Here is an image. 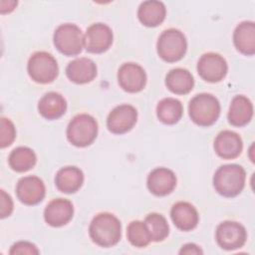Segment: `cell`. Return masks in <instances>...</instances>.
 <instances>
[{"mask_svg":"<svg viewBox=\"0 0 255 255\" xmlns=\"http://www.w3.org/2000/svg\"><path fill=\"white\" fill-rule=\"evenodd\" d=\"M144 223L149 231L151 241H162L165 239L169 233V227L164 216L158 213H149L145 219Z\"/></svg>","mask_w":255,"mask_h":255,"instance_id":"obj_27","label":"cell"},{"mask_svg":"<svg viewBox=\"0 0 255 255\" xmlns=\"http://www.w3.org/2000/svg\"><path fill=\"white\" fill-rule=\"evenodd\" d=\"M243 143L238 133L231 130L220 131L214 140V149L217 155L224 159L237 157L242 151Z\"/></svg>","mask_w":255,"mask_h":255,"instance_id":"obj_16","label":"cell"},{"mask_svg":"<svg viewBox=\"0 0 255 255\" xmlns=\"http://www.w3.org/2000/svg\"><path fill=\"white\" fill-rule=\"evenodd\" d=\"M67 110V102L64 97L56 92L45 94L39 101L38 111L47 120H56L62 117Z\"/></svg>","mask_w":255,"mask_h":255,"instance_id":"obj_20","label":"cell"},{"mask_svg":"<svg viewBox=\"0 0 255 255\" xmlns=\"http://www.w3.org/2000/svg\"><path fill=\"white\" fill-rule=\"evenodd\" d=\"M53 41L57 50L66 56L80 54L85 46V36L82 30L71 23L60 25L55 30Z\"/></svg>","mask_w":255,"mask_h":255,"instance_id":"obj_5","label":"cell"},{"mask_svg":"<svg viewBox=\"0 0 255 255\" xmlns=\"http://www.w3.org/2000/svg\"><path fill=\"white\" fill-rule=\"evenodd\" d=\"M246 173L238 164H225L220 166L213 176L215 190L225 197L238 195L245 185Z\"/></svg>","mask_w":255,"mask_h":255,"instance_id":"obj_2","label":"cell"},{"mask_svg":"<svg viewBox=\"0 0 255 255\" xmlns=\"http://www.w3.org/2000/svg\"><path fill=\"white\" fill-rule=\"evenodd\" d=\"M28 74L40 84L52 83L58 76L59 68L56 59L47 52H36L28 61Z\"/></svg>","mask_w":255,"mask_h":255,"instance_id":"obj_7","label":"cell"},{"mask_svg":"<svg viewBox=\"0 0 255 255\" xmlns=\"http://www.w3.org/2000/svg\"><path fill=\"white\" fill-rule=\"evenodd\" d=\"M158 56L165 62L179 61L186 52L187 42L182 32L168 29L161 33L156 44Z\"/></svg>","mask_w":255,"mask_h":255,"instance_id":"obj_6","label":"cell"},{"mask_svg":"<svg viewBox=\"0 0 255 255\" xmlns=\"http://www.w3.org/2000/svg\"><path fill=\"white\" fill-rule=\"evenodd\" d=\"M35 152L27 146H19L14 148L9 157L8 162L10 167L17 172H25L30 170L36 164Z\"/></svg>","mask_w":255,"mask_h":255,"instance_id":"obj_26","label":"cell"},{"mask_svg":"<svg viewBox=\"0 0 255 255\" xmlns=\"http://www.w3.org/2000/svg\"><path fill=\"white\" fill-rule=\"evenodd\" d=\"M166 14L165 6L160 1L148 0L142 2L137 11V17L141 24L146 27H156L160 25Z\"/></svg>","mask_w":255,"mask_h":255,"instance_id":"obj_23","label":"cell"},{"mask_svg":"<svg viewBox=\"0 0 255 255\" xmlns=\"http://www.w3.org/2000/svg\"><path fill=\"white\" fill-rule=\"evenodd\" d=\"M73 214V204L70 200L65 198L53 199L47 204L44 210L45 221L53 227L66 225L72 219Z\"/></svg>","mask_w":255,"mask_h":255,"instance_id":"obj_14","label":"cell"},{"mask_svg":"<svg viewBox=\"0 0 255 255\" xmlns=\"http://www.w3.org/2000/svg\"><path fill=\"white\" fill-rule=\"evenodd\" d=\"M137 120V112L130 105L116 107L108 116L107 127L110 131L122 134L130 130Z\"/></svg>","mask_w":255,"mask_h":255,"instance_id":"obj_10","label":"cell"},{"mask_svg":"<svg viewBox=\"0 0 255 255\" xmlns=\"http://www.w3.org/2000/svg\"><path fill=\"white\" fill-rule=\"evenodd\" d=\"M89 233L91 239L99 246L112 247L121 239V221L112 213H99L93 218Z\"/></svg>","mask_w":255,"mask_h":255,"instance_id":"obj_1","label":"cell"},{"mask_svg":"<svg viewBox=\"0 0 255 255\" xmlns=\"http://www.w3.org/2000/svg\"><path fill=\"white\" fill-rule=\"evenodd\" d=\"M98 134L97 121L88 114H80L72 119L67 128L68 140L79 147L90 145Z\"/></svg>","mask_w":255,"mask_h":255,"instance_id":"obj_4","label":"cell"},{"mask_svg":"<svg viewBox=\"0 0 255 255\" xmlns=\"http://www.w3.org/2000/svg\"><path fill=\"white\" fill-rule=\"evenodd\" d=\"M167 89L176 95L188 94L194 85L193 76L185 69L176 68L170 70L165 77Z\"/></svg>","mask_w":255,"mask_h":255,"instance_id":"obj_24","label":"cell"},{"mask_svg":"<svg viewBox=\"0 0 255 255\" xmlns=\"http://www.w3.org/2000/svg\"><path fill=\"white\" fill-rule=\"evenodd\" d=\"M215 237L221 248L225 250H235L244 245L247 233L244 226L240 223L224 221L217 226Z\"/></svg>","mask_w":255,"mask_h":255,"instance_id":"obj_8","label":"cell"},{"mask_svg":"<svg viewBox=\"0 0 255 255\" xmlns=\"http://www.w3.org/2000/svg\"><path fill=\"white\" fill-rule=\"evenodd\" d=\"M118 81L123 90L128 93L141 91L146 83V75L142 67L134 63H126L118 72Z\"/></svg>","mask_w":255,"mask_h":255,"instance_id":"obj_12","label":"cell"},{"mask_svg":"<svg viewBox=\"0 0 255 255\" xmlns=\"http://www.w3.org/2000/svg\"><path fill=\"white\" fill-rule=\"evenodd\" d=\"M176 185V177L172 170L165 167L153 169L147 176V188L156 196L169 194Z\"/></svg>","mask_w":255,"mask_h":255,"instance_id":"obj_15","label":"cell"},{"mask_svg":"<svg viewBox=\"0 0 255 255\" xmlns=\"http://www.w3.org/2000/svg\"><path fill=\"white\" fill-rule=\"evenodd\" d=\"M1 138H0V145L2 148L9 146L13 140L15 139L16 130L13 123L6 118H1Z\"/></svg>","mask_w":255,"mask_h":255,"instance_id":"obj_29","label":"cell"},{"mask_svg":"<svg viewBox=\"0 0 255 255\" xmlns=\"http://www.w3.org/2000/svg\"><path fill=\"white\" fill-rule=\"evenodd\" d=\"M112 29L103 23L91 25L85 35V48L88 52L101 54L107 51L113 43Z\"/></svg>","mask_w":255,"mask_h":255,"instance_id":"obj_11","label":"cell"},{"mask_svg":"<svg viewBox=\"0 0 255 255\" xmlns=\"http://www.w3.org/2000/svg\"><path fill=\"white\" fill-rule=\"evenodd\" d=\"M188 114L191 121L196 125L208 127L217 121L220 115V104L210 94H199L190 100Z\"/></svg>","mask_w":255,"mask_h":255,"instance_id":"obj_3","label":"cell"},{"mask_svg":"<svg viewBox=\"0 0 255 255\" xmlns=\"http://www.w3.org/2000/svg\"><path fill=\"white\" fill-rule=\"evenodd\" d=\"M227 63L225 59L216 53L202 55L197 63L199 76L210 83L220 82L227 74Z\"/></svg>","mask_w":255,"mask_h":255,"instance_id":"obj_9","label":"cell"},{"mask_svg":"<svg viewBox=\"0 0 255 255\" xmlns=\"http://www.w3.org/2000/svg\"><path fill=\"white\" fill-rule=\"evenodd\" d=\"M18 199L27 205H35L41 202L45 196V185L37 176L22 177L16 186Z\"/></svg>","mask_w":255,"mask_h":255,"instance_id":"obj_13","label":"cell"},{"mask_svg":"<svg viewBox=\"0 0 255 255\" xmlns=\"http://www.w3.org/2000/svg\"><path fill=\"white\" fill-rule=\"evenodd\" d=\"M9 253L12 255H14V254H39V250L37 249V247L34 244H32L30 242L20 241V242H17L12 245Z\"/></svg>","mask_w":255,"mask_h":255,"instance_id":"obj_30","label":"cell"},{"mask_svg":"<svg viewBox=\"0 0 255 255\" xmlns=\"http://www.w3.org/2000/svg\"><path fill=\"white\" fill-rule=\"evenodd\" d=\"M1 211L0 215L1 218H5L9 216L13 211V201L11 197L4 191L1 190Z\"/></svg>","mask_w":255,"mask_h":255,"instance_id":"obj_31","label":"cell"},{"mask_svg":"<svg viewBox=\"0 0 255 255\" xmlns=\"http://www.w3.org/2000/svg\"><path fill=\"white\" fill-rule=\"evenodd\" d=\"M84 182L82 170L76 166L61 168L55 177L57 188L64 193H74L80 189Z\"/></svg>","mask_w":255,"mask_h":255,"instance_id":"obj_22","label":"cell"},{"mask_svg":"<svg viewBox=\"0 0 255 255\" xmlns=\"http://www.w3.org/2000/svg\"><path fill=\"white\" fill-rule=\"evenodd\" d=\"M170 216L174 225L182 231L194 229L199 219L195 207L185 201H179L173 204L170 210Z\"/></svg>","mask_w":255,"mask_h":255,"instance_id":"obj_17","label":"cell"},{"mask_svg":"<svg viewBox=\"0 0 255 255\" xmlns=\"http://www.w3.org/2000/svg\"><path fill=\"white\" fill-rule=\"evenodd\" d=\"M183 108L181 103L174 98L162 99L156 107L158 120L165 125H174L182 117Z\"/></svg>","mask_w":255,"mask_h":255,"instance_id":"obj_25","label":"cell"},{"mask_svg":"<svg viewBox=\"0 0 255 255\" xmlns=\"http://www.w3.org/2000/svg\"><path fill=\"white\" fill-rule=\"evenodd\" d=\"M253 116V106L249 99L244 96H236L230 104L228 112V121L234 127H243L247 125Z\"/></svg>","mask_w":255,"mask_h":255,"instance_id":"obj_21","label":"cell"},{"mask_svg":"<svg viewBox=\"0 0 255 255\" xmlns=\"http://www.w3.org/2000/svg\"><path fill=\"white\" fill-rule=\"evenodd\" d=\"M233 42L236 49L246 55L252 56L255 53V25L252 21L241 22L234 30Z\"/></svg>","mask_w":255,"mask_h":255,"instance_id":"obj_19","label":"cell"},{"mask_svg":"<svg viewBox=\"0 0 255 255\" xmlns=\"http://www.w3.org/2000/svg\"><path fill=\"white\" fill-rule=\"evenodd\" d=\"M202 250L193 243H188L182 246L179 251V254H202Z\"/></svg>","mask_w":255,"mask_h":255,"instance_id":"obj_32","label":"cell"},{"mask_svg":"<svg viewBox=\"0 0 255 255\" xmlns=\"http://www.w3.org/2000/svg\"><path fill=\"white\" fill-rule=\"evenodd\" d=\"M128 239L135 247H145L151 241L149 231L144 222L139 220L131 221L127 230Z\"/></svg>","mask_w":255,"mask_h":255,"instance_id":"obj_28","label":"cell"},{"mask_svg":"<svg viewBox=\"0 0 255 255\" xmlns=\"http://www.w3.org/2000/svg\"><path fill=\"white\" fill-rule=\"evenodd\" d=\"M68 79L76 84H86L97 76L96 64L88 58H78L70 62L66 68Z\"/></svg>","mask_w":255,"mask_h":255,"instance_id":"obj_18","label":"cell"}]
</instances>
